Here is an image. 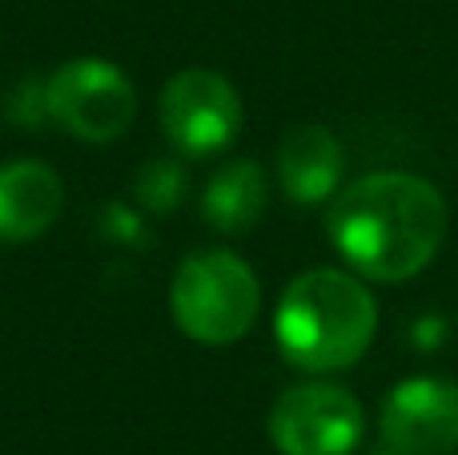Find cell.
I'll list each match as a JSON object with an SVG mask.
<instances>
[{
  "label": "cell",
  "mask_w": 458,
  "mask_h": 455,
  "mask_svg": "<svg viewBox=\"0 0 458 455\" xmlns=\"http://www.w3.org/2000/svg\"><path fill=\"white\" fill-rule=\"evenodd\" d=\"M346 153L326 125H293L277 145V182L298 206H322L338 193Z\"/></svg>",
  "instance_id": "obj_9"
},
{
  "label": "cell",
  "mask_w": 458,
  "mask_h": 455,
  "mask_svg": "<svg viewBox=\"0 0 458 455\" xmlns=\"http://www.w3.org/2000/svg\"><path fill=\"white\" fill-rule=\"evenodd\" d=\"M4 113L16 121V125H45V121H53L48 117V97H45V85H40V81H24L21 93L8 97Z\"/></svg>",
  "instance_id": "obj_12"
},
{
  "label": "cell",
  "mask_w": 458,
  "mask_h": 455,
  "mask_svg": "<svg viewBox=\"0 0 458 455\" xmlns=\"http://www.w3.org/2000/svg\"><path fill=\"white\" fill-rule=\"evenodd\" d=\"M64 206V182L37 158L0 166V242H32L53 230Z\"/></svg>",
  "instance_id": "obj_8"
},
{
  "label": "cell",
  "mask_w": 458,
  "mask_h": 455,
  "mask_svg": "<svg viewBox=\"0 0 458 455\" xmlns=\"http://www.w3.org/2000/svg\"><path fill=\"white\" fill-rule=\"evenodd\" d=\"M133 193L145 210L169 214V210H177L182 198H185V166L174 161V158L145 161L141 174H137V182H133Z\"/></svg>",
  "instance_id": "obj_11"
},
{
  "label": "cell",
  "mask_w": 458,
  "mask_h": 455,
  "mask_svg": "<svg viewBox=\"0 0 458 455\" xmlns=\"http://www.w3.org/2000/svg\"><path fill=\"white\" fill-rule=\"evenodd\" d=\"M169 311L193 343L229 347L250 335L261 311V282L233 250H201L177 266Z\"/></svg>",
  "instance_id": "obj_3"
},
{
  "label": "cell",
  "mask_w": 458,
  "mask_h": 455,
  "mask_svg": "<svg viewBox=\"0 0 458 455\" xmlns=\"http://www.w3.org/2000/svg\"><path fill=\"white\" fill-rule=\"evenodd\" d=\"M446 202L427 177L378 169L334 193L326 230L350 270L370 282H406L438 258L446 242Z\"/></svg>",
  "instance_id": "obj_1"
},
{
  "label": "cell",
  "mask_w": 458,
  "mask_h": 455,
  "mask_svg": "<svg viewBox=\"0 0 458 455\" xmlns=\"http://www.w3.org/2000/svg\"><path fill=\"white\" fill-rule=\"evenodd\" d=\"M378 331V303L362 279L346 270H306L282 290L274 311L277 351L310 375L346 371L370 351Z\"/></svg>",
  "instance_id": "obj_2"
},
{
  "label": "cell",
  "mask_w": 458,
  "mask_h": 455,
  "mask_svg": "<svg viewBox=\"0 0 458 455\" xmlns=\"http://www.w3.org/2000/svg\"><path fill=\"white\" fill-rule=\"evenodd\" d=\"M366 455H403V451H394V448H386V443H382V448H374V451H366Z\"/></svg>",
  "instance_id": "obj_14"
},
{
  "label": "cell",
  "mask_w": 458,
  "mask_h": 455,
  "mask_svg": "<svg viewBox=\"0 0 458 455\" xmlns=\"http://www.w3.org/2000/svg\"><path fill=\"white\" fill-rule=\"evenodd\" d=\"M48 117L64 125L77 142H117L137 113V89L113 61L77 56L64 61L45 81Z\"/></svg>",
  "instance_id": "obj_4"
},
{
  "label": "cell",
  "mask_w": 458,
  "mask_h": 455,
  "mask_svg": "<svg viewBox=\"0 0 458 455\" xmlns=\"http://www.w3.org/2000/svg\"><path fill=\"white\" fill-rule=\"evenodd\" d=\"M269 202L266 169L253 158L225 161L214 177H209L206 193H201V214L217 234H245L258 226Z\"/></svg>",
  "instance_id": "obj_10"
},
{
  "label": "cell",
  "mask_w": 458,
  "mask_h": 455,
  "mask_svg": "<svg viewBox=\"0 0 458 455\" xmlns=\"http://www.w3.org/2000/svg\"><path fill=\"white\" fill-rule=\"evenodd\" d=\"M101 226L109 230V238H117V242H141V218L129 206H109Z\"/></svg>",
  "instance_id": "obj_13"
},
{
  "label": "cell",
  "mask_w": 458,
  "mask_h": 455,
  "mask_svg": "<svg viewBox=\"0 0 458 455\" xmlns=\"http://www.w3.org/2000/svg\"><path fill=\"white\" fill-rule=\"evenodd\" d=\"M378 432L403 455H451L458 448V383L438 375L403 379L382 399Z\"/></svg>",
  "instance_id": "obj_7"
},
{
  "label": "cell",
  "mask_w": 458,
  "mask_h": 455,
  "mask_svg": "<svg viewBox=\"0 0 458 455\" xmlns=\"http://www.w3.org/2000/svg\"><path fill=\"white\" fill-rule=\"evenodd\" d=\"M362 432V403L338 383H298L269 411V440L282 455H354Z\"/></svg>",
  "instance_id": "obj_5"
},
{
  "label": "cell",
  "mask_w": 458,
  "mask_h": 455,
  "mask_svg": "<svg viewBox=\"0 0 458 455\" xmlns=\"http://www.w3.org/2000/svg\"><path fill=\"white\" fill-rule=\"evenodd\" d=\"M161 129L185 158H209L242 133V97L222 73L182 69L161 93Z\"/></svg>",
  "instance_id": "obj_6"
}]
</instances>
